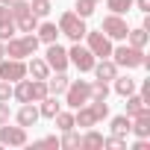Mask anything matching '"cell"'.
Wrapping results in <instances>:
<instances>
[{
    "label": "cell",
    "instance_id": "38",
    "mask_svg": "<svg viewBox=\"0 0 150 150\" xmlns=\"http://www.w3.org/2000/svg\"><path fill=\"white\" fill-rule=\"evenodd\" d=\"M132 150H150V138H135L132 141Z\"/></svg>",
    "mask_w": 150,
    "mask_h": 150
},
{
    "label": "cell",
    "instance_id": "15",
    "mask_svg": "<svg viewBox=\"0 0 150 150\" xmlns=\"http://www.w3.org/2000/svg\"><path fill=\"white\" fill-rule=\"evenodd\" d=\"M68 83H71L68 71H50V77H47V91L56 94V97H62V91L68 88Z\"/></svg>",
    "mask_w": 150,
    "mask_h": 150
},
{
    "label": "cell",
    "instance_id": "21",
    "mask_svg": "<svg viewBox=\"0 0 150 150\" xmlns=\"http://www.w3.org/2000/svg\"><path fill=\"white\" fill-rule=\"evenodd\" d=\"M124 100H127V112H124V115H129V118H132L135 112H141V109H147V103H144V97H141L138 91H132V94H127Z\"/></svg>",
    "mask_w": 150,
    "mask_h": 150
},
{
    "label": "cell",
    "instance_id": "24",
    "mask_svg": "<svg viewBox=\"0 0 150 150\" xmlns=\"http://www.w3.org/2000/svg\"><path fill=\"white\" fill-rule=\"evenodd\" d=\"M59 147H65V150H77V147H80V132H77V129H65L62 138H59Z\"/></svg>",
    "mask_w": 150,
    "mask_h": 150
},
{
    "label": "cell",
    "instance_id": "10",
    "mask_svg": "<svg viewBox=\"0 0 150 150\" xmlns=\"http://www.w3.org/2000/svg\"><path fill=\"white\" fill-rule=\"evenodd\" d=\"M44 47H47V50H44V62H47L50 71H68V68H71V62H68V47H62L59 41L44 44Z\"/></svg>",
    "mask_w": 150,
    "mask_h": 150
},
{
    "label": "cell",
    "instance_id": "12",
    "mask_svg": "<svg viewBox=\"0 0 150 150\" xmlns=\"http://www.w3.org/2000/svg\"><path fill=\"white\" fill-rule=\"evenodd\" d=\"M91 74H94V80H103V83H112L118 74H121V68L106 56V59H97L94 62V68H91Z\"/></svg>",
    "mask_w": 150,
    "mask_h": 150
},
{
    "label": "cell",
    "instance_id": "7",
    "mask_svg": "<svg viewBox=\"0 0 150 150\" xmlns=\"http://www.w3.org/2000/svg\"><path fill=\"white\" fill-rule=\"evenodd\" d=\"M100 30H103V33H106L112 41H124V38H127V33H129V24H127V18H124V15H115V12H109V15L103 18Z\"/></svg>",
    "mask_w": 150,
    "mask_h": 150
},
{
    "label": "cell",
    "instance_id": "22",
    "mask_svg": "<svg viewBox=\"0 0 150 150\" xmlns=\"http://www.w3.org/2000/svg\"><path fill=\"white\" fill-rule=\"evenodd\" d=\"M53 124H56V129H59V132H65V129H74V109H71V112L59 109V112L53 115Z\"/></svg>",
    "mask_w": 150,
    "mask_h": 150
},
{
    "label": "cell",
    "instance_id": "4",
    "mask_svg": "<svg viewBox=\"0 0 150 150\" xmlns=\"http://www.w3.org/2000/svg\"><path fill=\"white\" fill-rule=\"evenodd\" d=\"M62 97H65V103H62V106H68V109L86 106V103L91 100V80H71V83H68V88L62 91Z\"/></svg>",
    "mask_w": 150,
    "mask_h": 150
},
{
    "label": "cell",
    "instance_id": "28",
    "mask_svg": "<svg viewBox=\"0 0 150 150\" xmlns=\"http://www.w3.org/2000/svg\"><path fill=\"white\" fill-rule=\"evenodd\" d=\"M106 6H109V12H115V15H127V12L132 9V0H106Z\"/></svg>",
    "mask_w": 150,
    "mask_h": 150
},
{
    "label": "cell",
    "instance_id": "37",
    "mask_svg": "<svg viewBox=\"0 0 150 150\" xmlns=\"http://www.w3.org/2000/svg\"><path fill=\"white\" fill-rule=\"evenodd\" d=\"M138 94H141V97H144V103L150 106V80H144V83H141V91H138Z\"/></svg>",
    "mask_w": 150,
    "mask_h": 150
},
{
    "label": "cell",
    "instance_id": "31",
    "mask_svg": "<svg viewBox=\"0 0 150 150\" xmlns=\"http://www.w3.org/2000/svg\"><path fill=\"white\" fill-rule=\"evenodd\" d=\"M50 91H47V80H33V103L44 100Z\"/></svg>",
    "mask_w": 150,
    "mask_h": 150
},
{
    "label": "cell",
    "instance_id": "39",
    "mask_svg": "<svg viewBox=\"0 0 150 150\" xmlns=\"http://www.w3.org/2000/svg\"><path fill=\"white\" fill-rule=\"evenodd\" d=\"M132 6H135V9L144 15V12H150V0H132Z\"/></svg>",
    "mask_w": 150,
    "mask_h": 150
},
{
    "label": "cell",
    "instance_id": "34",
    "mask_svg": "<svg viewBox=\"0 0 150 150\" xmlns=\"http://www.w3.org/2000/svg\"><path fill=\"white\" fill-rule=\"evenodd\" d=\"M12 121V106L9 100H0V124H9Z\"/></svg>",
    "mask_w": 150,
    "mask_h": 150
},
{
    "label": "cell",
    "instance_id": "14",
    "mask_svg": "<svg viewBox=\"0 0 150 150\" xmlns=\"http://www.w3.org/2000/svg\"><path fill=\"white\" fill-rule=\"evenodd\" d=\"M112 91H115L118 97H127V94L138 91V80L129 77V74H118V77L112 80Z\"/></svg>",
    "mask_w": 150,
    "mask_h": 150
},
{
    "label": "cell",
    "instance_id": "5",
    "mask_svg": "<svg viewBox=\"0 0 150 150\" xmlns=\"http://www.w3.org/2000/svg\"><path fill=\"white\" fill-rule=\"evenodd\" d=\"M68 62L77 68L80 74H91V68H94L97 56H94L83 41H71V47H68Z\"/></svg>",
    "mask_w": 150,
    "mask_h": 150
},
{
    "label": "cell",
    "instance_id": "32",
    "mask_svg": "<svg viewBox=\"0 0 150 150\" xmlns=\"http://www.w3.org/2000/svg\"><path fill=\"white\" fill-rule=\"evenodd\" d=\"M88 106H91V112L97 115V124H100L103 118H109V103H106V100H88Z\"/></svg>",
    "mask_w": 150,
    "mask_h": 150
},
{
    "label": "cell",
    "instance_id": "30",
    "mask_svg": "<svg viewBox=\"0 0 150 150\" xmlns=\"http://www.w3.org/2000/svg\"><path fill=\"white\" fill-rule=\"evenodd\" d=\"M9 12H12V18L18 21V18H24L27 12H33L30 9V0H15V3H9Z\"/></svg>",
    "mask_w": 150,
    "mask_h": 150
},
{
    "label": "cell",
    "instance_id": "23",
    "mask_svg": "<svg viewBox=\"0 0 150 150\" xmlns=\"http://www.w3.org/2000/svg\"><path fill=\"white\" fill-rule=\"evenodd\" d=\"M109 94H112L109 83H103V80H91V100H109Z\"/></svg>",
    "mask_w": 150,
    "mask_h": 150
},
{
    "label": "cell",
    "instance_id": "6",
    "mask_svg": "<svg viewBox=\"0 0 150 150\" xmlns=\"http://www.w3.org/2000/svg\"><path fill=\"white\" fill-rule=\"evenodd\" d=\"M86 47L97 56V59H106V56H112V38L103 33V30H86Z\"/></svg>",
    "mask_w": 150,
    "mask_h": 150
},
{
    "label": "cell",
    "instance_id": "29",
    "mask_svg": "<svg viewBox=\"0 0 150 150\" xmlns=\"http://www.w3.org/2000/svg\"><path fill=\"white\" fill-rule=\"evenodd\" d=\"M30 9L35 18H47L50 15V0H30Z\"/></svg>",
    "mask_w": 150,
    "mask_h": 150
},
{
    "label": "cell",
    "instance_id": "19",
    "mask_svg": "<svg viewBox=\"0 0 150 150\" xmlns=\"http://www.w3.org/2000/svg\"><path fill=\"white\" fill-rule=\"evenodd\" d=\"M127 44H132V47H138V50H144L147 47V41H150V33L144 30V27H129V33H127V38H124Z\"/></svg>",
    "mask_w": 150,
    "mask_h": 150
},
{
    "label": "cell",
    "instance_id": "33",
    "mask_svg": "<svg viewBox=\"0 0 150 150\" xmlns=\"http://www.w3.org/2000/svg\"><path fill=\"white\" fill-rule=\"evenodd\" d=\"M103 147H106V150H127V138L109 135V138H103Z\"/></svg>",
    "mask_w": 150,
    "mask_h": 150
},
{
    "label": "cell",
    "instance_id": "2",
    "mask_svg": "<svg viewBox=\"0 0 150 150\" xmlns=\"http://www.w3.org/2000/svg\"><path fill=\"white\" fill-rule=\"evenodd\" d=\"M38 44H41V41H38L35 33H18V35H12L9 41H3L9 59H30V56L38 50Z\"/></svg>",
    "mask_w": 150,
    "mask_h": 150
},
{
    "label": "cell",
    "instance_id": "9",
    "mask_svg": "<svg viewBox=\"0 0 150 150\" xmlns=\"http://www.w3.org/2000/svg\"><path fill=\"white\" fill-rule=\"evenodd\" d=\"M24 77H27V59H9V56L0 59V80L18 83Z\"/></svg>",
    "mask_w": 150,
    "mask_h": 150
},
{
    "label": "cell",
    "instance_id": "41",
    "mask_svg": "<svg viewBox=\"0 0 150 150\" xmlns=\"http://www.w3.org/2000/svg\"><path fill=\"white\" fill-rule=\"evenodd\" d=\"M0 3H6V6H9V3H15V0H0Z\"/></svg>",
    "mask_w": 150,
    "mask_h": 150
},
{
    "label": "cell",
    "instance_id": "26",
    "mask_svg": "<svg viewBox=\"0 0 150 150\" xmlns=\"http://www.w3.org/2000/svg\"><path fill=\"white\" fill-rule=\"evenodd\" d=\"M94 0H77V3H74V12H77L80 18H91L94 15Z\"/></svg>",
    "mask_w": 150,
    "mask_h": 150
},
{
    "label": "cell",
    "instance_id": "13",
    "mask_svg": "<svg viewBox=\"0 0 150 150\" xmlns=\"http://www.w3.org/2000/svg\"><path fill=\"white\" fill-rule=\"evenodd\" d=\"M27 77L30 80H47L50 77V68H47V62H44V56H30L27 59Z\"/></svg>",
    "mask_w": 150,
    "mask_h": 150
},
{
    "label": "cell",
    "instance_id": "16",
    "mask_svg": "<svg viewBox=\"0 0 150 150\" xmlns=\"http://www.w3.org/2000/svg\"><path fill=\"white\" fill-rule=\"evenodd\" d=\"M35 35H38L41 44H53V41H59V27H56L53 21H38Z\"/></svg>",
    "mask_w": 150,
    "mask_h": 150
},
{
    "label": "cell",
    "instance_id": "20",
    "mask_svg": "<svg viewBox=\"0 0 150 150\" xmlns=\"http://www.w3.org/2000/svg\"><path fill=\"white\" fill-rule=\"evenodd\" d=\"M109 132L127 138V135H129V115H115V118L109 121Z\"/></svg>",
    "mask_w": 150,
    "mask_h": 150
},
{
    "label": "cell",
    "instance_id": "3",
    "mask_svg": "<svg viewBox=\"0 0 150 150\" xmlns=\"http://www.w3.org/2000/svg\"><path fill=\"white\" fill-rule=\"evenodd\" d=\"M56 27H59V35H65V38H71V41H83L86 38V18H80L74 9H65L62 15H59V21H56Z\"/></svg>",
    "mask_w": 150,
    "mask_h": 150
},
{
    "label": "cell",
    "instance_id": "17",
    "mask_svg": "<svg viewBox=\"0 0 150 150\" xmlns=\"http://www.w3.org/2000/svg\"><path fill=\"white\" fill-rule=\"evenodd\" d=\"M62 109V100L56 97V94H47L44 100H38V115L41 118H47V121H53V115Z\"/></svg>",
    "mask_w": 150,
    "mask_h": 150
},
{
    "label": "cell",
    "instance_id": "36",
    "mask_svg": "<svg viewBox=\"0 0 150 150\" xmlns=\"http://www.w3.org/2000/svg\"><path fill=\"white\" fill-rule=\"evenodd\" d=\"M0 100H12V83L0 80Z\"/></svg>",
    "mask_w": 150,
    "mask_h": 150
},
{
    "label": "cell",
    "instance_id": "27",
    "mask_svg": "<svg viewBox=\"0 0 150 150\" xmlns=\"http://www.w3.org/2000/svg\"><path fill=\"white\" fill-rule=\"evenodd\" d=\"M12 35H18V27H15V18H6V21H0V41H9Z\"/></svg>",
    "mask_w": 150,
    "mask_h": 150
},
{
    "label": "cell",
    "instance_id": "35",
    "mask_svg": "<svg viewBox=\"0 0 150 150\" xmlns=\"http://www.w3.org/2000/svg\"><path fill=\"white\" fill-rule=\"evenodd\" d=\"M33 147H59V138L56 135H44V138L33 141Z\"/></svg>",
    "mask_w": 150,
    "mask_h": 150
},
{
    "label": "cell",
    "instance_id": "1",
    "mask_svg": "<svg viewBox=\"0 0 150 150\" xmlns=\"http://www.w3.org/2000/svg\"><path fill=\"white\" fill-rule=\"evenodd\" d=\"M118 68H127V71H135V68H150V56L132 44H118L112 47V56H109Z\"/></svg>",
    "mask_w": 150,
    "mask_h": 150
},
{
    "label": "cell",
    "instance_id": "11",
    "mask_svg": "<svg viewBox=\"0 0 150 150\" xmlns=\"http://www.w3.org/2000/svg\"><path fill=\"white\" fill-rule=\"evenodd\" d=\"M12 118H15V124H21V127H35L38 121H41V115H38V103H21V109L18 112H12Z\"/></svg>",
    "mask_w": 150,
    "mask_h": 150
},
{
    "label": "cell",
    "instance_id": "18",
    "mask_svg": "<svg viewBox=\"0 0 150 150\" xmlns=\"http://www.w3.org/2000/svg\"><path fill=\"white\" fill-rule=\"evenodd\" d=\"M103 138H106L103 132H97L94 127H88V129L80 135V147H83V150H97V147H103Z\"/></svg>",
    "mask_w": 150,
    "mask_h": 150
},
{
    "label": "cell",
    "instance_id": "8",
    "mask_svg": "<svg viewBox=\"0 0 150 150\" xmlns=\"http://www.w3.org/2000/svg\"><path fill=\"white\" fill-rule=\"evenodd\" d=\"M27 141H30L27 127H21V124H15V127L0 124V144L3 147H27Z\"/></svg>",
    "mask_w": 150,
    "mask_h": 150
},
{
    "label": "cell",
    "instance_id": "40",
    "mask_svg": "<svg viewBox=\"0 0 150 150\" xmlns=\"http://www.w3.org/2000/svg\"><path fill=\"white\" fill-rule=\"evenodd\" d=\"M6 56V47H3V41H0V59H3Z\"/></svg>",
    "mask_w": 150,
    "mask_h": 150
},
{
    "label": "cell",
    "instance_id": "25",
    "mask_svg": "<svg viewBox=\"0 0 150 150\" xmlns=\"http://www.w3.org/2000/svg\"><path fill=\"white\" fill-rule=\"evenodd\" d=\"M15 27H18V33H35V27H38V18H35L33 12H27L24 18H18V21H15Z\"/></svg>",
    "mask_w": 150,
    "mask_h": 150
}]
</instances>
